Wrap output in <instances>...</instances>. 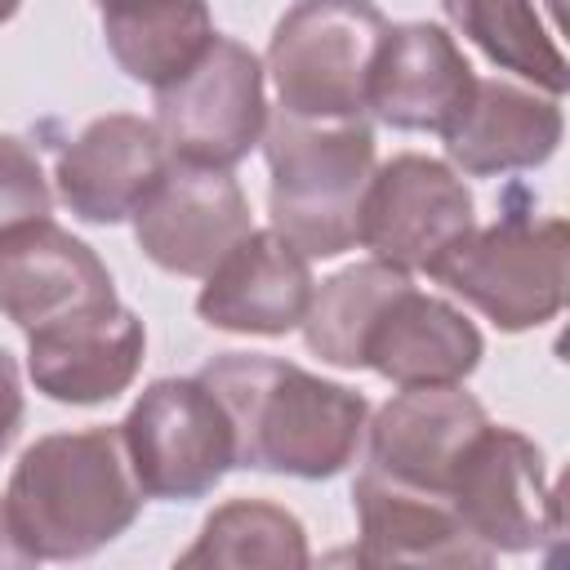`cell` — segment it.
Instances as JSON below:
<instances>
[{
    "label": "cell",
    "instance_id": "1",
    "mask_svg": "<svg viewBox=\"0 0 570 570\" xmlns=\"http://www.w3.org/2000/svg\"><path fill=\"white\" fill-rule=\"evenodd\" d=\"M227 410L236 468L298 481L338 476L370 423V401L272 352H218L196 374Z\"/></svg>",
    "mask_w": 570,
    "mask_h": 570
},
{
    "label": "cell",
    "instance_id": "2",
    "mask_svg": "<svg viewBox=\"0 0 570 570\" xmlns=\"http://www.w3.org/2000/svg\"><path fill=\"white\" fill-rule=\"evenodd\" d=\"M120 423L49 432L9 472L4 508L18 543L36 561H85L116 543L142 512Z\"/></svg>",
    "mask_w": 570,
    "mask_h": 570
},
{
    "label": "cell",
    "instance_id": "3",
    "mask_svg": "<svg viewBox=\"0 0 570 570\" xmlns=\"http://www.w3.org/2000/svg\"><path fill=\"white\" fill-rule=\"evenodd\" d=\"M267 218L303 258H338L356 245L361 196L374 174L370 120H307L285 107L267 111Z\"/></svg>",
    "mask_w": 570,
    "mask_h": 570
},
{
    "label": "cell",
    "instance_id": "4",
    "mask_svg": "<svg viewBox=\"0 0 570 570\" xmlns=\"http://www.w3.org/2000/svg\"><path fill=\"white\" fill-rule=\"evenodd\" d=\"M387 27L374 0H294L263 62L281 107L307 120H361Z\"/></svg>",
    "mask_w": 570,
    "mask_h": 570
},
{
    "label": "cell",
    "instance_id": "5",
    "mask_svg": "<svg viewBox=\"0 0 570 570\" xmlns=\"http://www.w3.org/2000/svg\"><path fill=\"white\" fill-rule=\"evenodd\" d=\"M566 218L512 209L490 227H472L432 267V281L472 303L503 334H521L548 325L566 307Z\"/></svg>",
    "mask_w": 570,
    "mask_h": 570
},
{
    "label": "cell",
    "instance_id": "6",
    "mask_svg": "<svg viewBox=\"0 0 570 570\" xmlns=\"http://www.w3.org/2000/svg\"><path fill=\"white\" fill-rule=\"evenodd\" d=\"M129 468L147 499L191 503L236 468V441L218 396L191 379H156L120 423Z\"/></svg>",
    "mask_w": 570,
    "mask_h": 570
},
{
    "label": "cell",
    "instance_id": "7",
    "mask_svg": "<svg viewBox=\"0 0 570 570\" xmlns=\"http://www.w3.org/2000/svg\"><path fill=\"white\" fill-rule=\"evenodd\" d=\"M151 125L169 160L232 169L240 165L267 125V71L263 58L232 40L214 36L200 62L174 85L156 89Z\"/></svg>",
    "mask_w": 570,
    "mask_h": 570
},
{
    "label": "cell",
    "instance_id": "8",
    "mask_svg": "<svg viewBox=\"0 0 570 570\" xmlns=\"http://www.w3.org/2000/svg\"><path fill=\"white\" fill-rule=\"evenodd\" d=\"M445 499L468 534L494 557L539 552L561 539V503L548 481L543 450L517 428L485 423L459 454Z\"/></svg>",
    "mask_w": 570,
    "mask_h": 570
},
{
    "label": "cell",
    "instance_id": "9",
    "mask_svg": "<svg viewBox=\"0 0 570 570\" xmlns=\"http://www.w3.org/2000/svg\"><path fill=\"white\" fill-rule=\"evenodd\" d=\"M476 227V200L454 165L419 151H401L387 165H374L370 187L361 196L356 245L374 258L423 272L432 267Z\"/></svg>",
    "mask_w": 570,
    "mask_h": 570
},
{
    "label": "cell",
    "instance_id": "10",
    "mask_svg": "<svg viewBox=\"0 0 570 570\" xmlns=\"http://www.w3.org/2000/svg\"><path fill=\"white\" fill-rule=\"evenodd\" d=\"M138 249L169 276L205 281L218 258L254 232L249 200L232 169L169 160L151 191L129 214Z\"/></svg>",
    "mask_w": 570,
    "mask_h": 570
},
{
    "label": "cell",
    "instance_id": "11",
    "mask_svg": "<svg viewBox=\"0 0 570 570\" xmlns=\"http://www.w3.org/2000/svg\"><path fill=\"white\" fill-rule=\"evenodd\" d=\"M111 303L116 285L107 263L94 254V245H85L53 218H36L0 236V312L22 334Z\"/></svg>",
    "mask_w": 570,
    "mask_h": 570
},
{
    "label": "cell",
    "instance_id": "12",
    "mask_svg": "<svg viewBox=\"0 0 570 570\" xmlns=\"http://www.w3.org/2000/svg\"><path fill=\"white\" fill-rule=\"evenodd\" d=\"M312 289V258H303L272 227H254L205 276L196 294V316L209 330L281 338L303 325Z\"/></svg>",
    "mask_w": 570,
    "mask_h": 570
},
{
    "label": "cell",
    "instance_id": "13",
    "mask_svg": "<svg viewBox=\"0 0 570 570\" xmlns=\"http://www.w3.org/2000/svg\"><path fill=\"white\" fill-rule=\"evenodd\" d=\"M481 330L454 303L423 294L410 276L370 316L356 347V370H374L396 387L463 383L481 365Z\"/></svg>",
    "mask_w": 570,
    "mask_h": 570
},
{
    "label": "cell",
    "instance_id": "14",
    "mask_svg": "<svg viewBox=\"0 0 570 570\" xmlns=\"http://www.w3.org/2000/svg\"><path fill=\"white\" fill-rule=\"evenodd\" d=\"M485 423V405L463 392V383L401 387L387 405H379L374 423H365V468L445 494L459 454Z\"/></svg>",
    "mask_w": 570,
    "mask_h": 570
},
{
    "label": "cell",
    "instance_id": "15",
    "mask_svg": "<svg viewBox=\"0 0 570 570\" xmlns=\"http://www.w3.org/2000/svg\"><path fill=\"white\" fill-rule=\"evenodd\" d=\"M476 89V71L441 22L387 27L365 111L405 134H445Z\"/></svg>",
    "mask_w": 570,
    "mask_h": 570
},
{
    "label": "cell",
    "instance_id": "16",
    "mask_svg": "<svg viewBox=\"0 0 570 570\" xmlns=\"http://www.w3.org/2000/svg\"><path fill=\"white\" fill-rule=\"evenodd\" d=\"M147 352L142 321L116 298L49 330L27 334V374L58 405H102L129 392Z\"/></svg>",
    "mask_w": 570,
    "mask_h": 570
},
{
    "label": "cell",
    "instance_id": "17",
    "mask_svg": "<svg viewBox=\"0 0 570 570\" xmlns=\"http://www.w3.org/2000/svg\"><path fill=\"white\" fill-rule=\"evenodd\" d=\"M356 508V561L361 566H490L494 552L481 548L445 494L392 481L374 468H361L352 485Z\"/></svg>",
    "mask_w": 570,
    "mask_h": 570
},
{
    "label": "cell",
    "instance_id": "18",
    "mask_svg": "<svg viewBox=\"0 0 570 570\" xmlns=\"http://www.w3.org/2000/svg\"><path fill=\"white\" fill-rule=\"evenodd\" d=\"M169 151L147 116L107 111L89 120L58 156V196L62 205L94 227L125 223L151 183L165 174Z\"/></svg>",
    "mask_w": 570,
    "mask_h": 570
},
{
    "label": "cell",
    "instance_id": "19",
    "mask_svg": "<svg viewBox=\"0 0 570 570\" xmlns=\"http://www.w3.org/2000/svg\"><path fill=\"white\" fill-rule=\"evenodd\" d=\"M566 134L561 98L521 89L512 80H481L463 107V116L441 134L454 169L472 178L539 169L557 156Z\"/></svg>",
    "mask_w": 570,
    "mask_h": 570
},
{
    "label": "cell",
    "instance_id": "20",
    "mask_svg": "<svg viewBox=\"0 0 570 570\" xmlns=\"http://www.w3.org/2000/svg\"><path fill=\"white\" fill-rule=\"evenodd\" d=\"M98 13L107 53L151 94L187 76L218 36L209 0H102Z\"/></svg>",
    "mask_w": 570,
    "mask_h": 570
},
{
    "label": "cell",
    "instance_id": "21",
    "mask_svg": "<svg viewBox=\"0 0 570 570\" xmlns=\"http://www.w3.org/2000/svg\"><path fill=\"white\" fill-rule=\"evenodd\" d=\"M312 561L303 521L267 499H232L214 508L178 566H272V570H303Z\"/></svg>",
    "mask_w": 570,
    "mask_h": 570
},
{
    "label": "cell",
    "instance_id": "22",
    "mask_svg": "<svg viewBox=\"0 0 570 570\" xmlns=\"http://www.w3.org/2000/svg\"><path fill=\"white\" fill-rule=\"evenodd\" d=\"M441 9L494 67L530 80L552 98L566 94V58L534 0H441Z\"/></svg>",
    "mask_w": 570,
    "mask_h": 570
},
{
    "label": "cell",
    "instance_id": "23",
    "mask_svg": "<svg viewBox=\"0 0 570 570\" xmlns=\"http://www.w3.org/2000/svg\"><path fill=\"white\" fill-rule=\"evenodd\" d=\"M405 281H410V272H401V267H392L383 258L352 263V267L334 272L330 281H321L312 289L307 316L298 325L307 352L321 356L334 370H356V347H361V334H365L370 316Z\"/></svg>",
    "mask_w": 570,
    "mask_h": 570
},
{
    "label": "cell",
    "instance_id": "24",
    "mask_svg": "<svg viewBox=\"0 0 570 570\" xmlns=\"http://www.w3.org/2000/svg\"><path fill=\"white\" fill-rule=\"evenodd\" d=\"M49 209L53 191L40 169V156L18 134H0V236L36 218H49Z\"/></svg>",
    "mask_w": 570,
    "mask_h": 570
},
{
    "label": "cell",
    "instance_id": "25",
    "mask_svg": "<svg viewBox=\"0 0 570 570\" xmlns=\"http://www.w3.org/2000/svg\"><path fill=\"white\" fill-rule=\"evenodd\" d=\"M22 432V379H18V361L0 347V454L18 441Z\"/></svg>",
    "mask_w": 570,
    "mask_h": 570
},
{
    "label": "cell",
    "instance_id": "26",
    "mask_svg": "<svg viewBox=\"0 0 570 570\" xmlns=\"http://www.w3.org/2000/svg\"><path fill=\"white\" fill-rule=\"evenodd\" d=\"M27 566H36V557L18 543L13 521H9V508H4V499H0V570H27Z\"/></svg>",
    "mask_w": 570,
    "mask_h": 570
},
{
    "label": "cell",
    "instance_id": "27",
    "mask_svg": "<svg viewBox=\"0 0 570 570\" xmlns=\"http://www.w3.org/2000/svg\"><path fill=\"white\" fill-rule=\"evenodd\" d=\"M18 9H22V0H0V27H4V22H9Z\"/></svg>",
    "mask_w": 570,
    "mask_h": 570
},
{
    "label": "cell",
    "instance_id": "28",
    "mask_svg": "<svg viewBox=\"0 0 570 570\" xmlns=\"http://www.w3.org/2000/svg\"><path fill=\"white\" fill-rule=\"evenodd\" d=\"M94 4H102V0H94Z\"/></svg>",
    "mask_w": 570,
    "mask_h": 570
}]
</instances>
